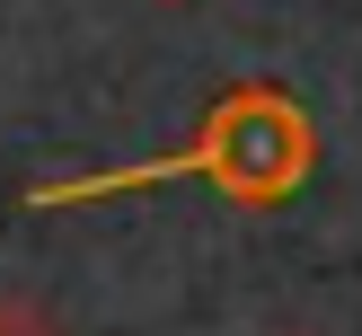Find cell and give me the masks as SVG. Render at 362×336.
I'll return each mask as SVG.
<instances>
[{
    "label": "cell",
    "instance_id": "7a4b0ae2",
    "mask_svg": "<svg viewBox=\"0 0 362 336\" xmlns=\"http://www.w3.org/2000/svg\"><path fill=\"white\" fill-rule=\"evenodd\" d=\"M0 336H71V328L45 310V301H27V292H0Z\"/></svg>",
    "mask_w": 362,
    "mask_h": 336
},
{
    "label": "cell",
    "instance_id": "6da1fadb",
    "mask_svg": "<svg viewBox=\"0 0 362 336\" xmlns=\"http://www.w3.org/2000/svg\"><path fill=\"white\" fill-rule=\"evenodd\" d=\"M310 168H318V115L283 80H230L194 115L186 141H168L151 159L88 168V177H45V186H27V212H80V204H115V195L186 186V177L212 186L221 204H239V212H274L310 186Z\"/></svg>",
    "mask_w": 362,
    "mask_h": 336
},
{
    "label": "cell",
    "instance_id": "277c9868",
    "mask_svg": "<svg viewBox=\"0 0 362 336\" xmlns=\"http://www.w3.org/2000/svg\"><path fill=\"white\" fill-rule=\"evenodd\" d=\"M292 336H310V328H292Z\"/></svg>",
    "mask_w": 362,
    "mask_h": 336
},
{
    "label": "cell",
    "instance_id": "3957f363",
    "mask_svg": "<svg viewBox=\"0 0 362 336\" xmlns=\"http://www.w3.org/2000/svg\"><path fill=\"white\" fill-rule=\"evenodd\" d=\"M159 9H186V0H159Z\"/></svg>",
    "mask_w": 362,
    "mask_h": 336
}]
</instances>
